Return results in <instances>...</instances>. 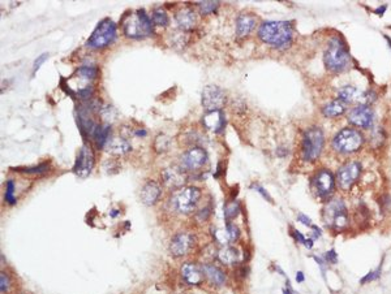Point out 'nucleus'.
<instances>
[{"label":"nucleus","instance_id":"obj_1","mask_svg":"<svg viewBox=\"0 0 391 294\" xmlns=\"http://www.w3.org/2000/svg\"><path fill=\"white\" fill-rule=\"evenodd\" d=\"M258 37L274 49H286L292 42V25L288 21H266L259 26Z\"/></svg>","mask_w":391,"mask_h":294},{"label":"nucleus","instance_id":"obj_2","mask_svg":"<svg viewBox=\"0 0 391 294\" xmlns=\"http://www.w3.org/2000/svg\"><path fill=\"white\" fill-rule=\"evenodd\" d=\"M326 68L333 73H342L351 63V56L347 46L340 40V38H331L323 55Z\"/></svg>","mask_w":391,"mask_h":294},{"label":"nucleus","instance_id":"obj_3","mask_svg":"<svg viewBox=\"0 0 391 294\" xmlns=\"http://www.w3.org/2000/svg\"><path fill=\"white\" fill-rule=\"evenodd\" d=\"M322 219L331 231L342 232L350 225V214L344 200L340 198L330 199L323 207Z\"/></svg>","mask_w":391,"mask_h":294},{"label":"nucleus","instance_id":"obj_4","mask_svg":"<svg viewBox=\"0 0 391 294\" xmlns=\"http://www.w3.org/2000/svg\"><path fill=\"white\" fill-rule=\"evenodd\" d=\"M364 143V135L354 128H344L335 134L333 140V149L338 154L351 155L359 151Z\"/></svg>","mask_w":391,"mask_h":294},{"label":"nucleus","instance_id":"obj_5","mask_svg":"<svg viewBox=\"0 0 391 294\" xmlns=\"http://www.w3.org/2000/svg\"><path fill=\"white\" fill-rule=\"evenodd\" d=\"M325 137L318 126H312L305 131L301 141V157L305 162H316L322 154Z\"/></svg>","mask_w":391,"mask_h":294},{"label":"nucleus","instance_id":"obj_6","mask_svg":"<svg viewBox=\"0 0 391 294\" xmlns=\"http://www.w3.org/2000/svg\"><path fill=\"white\" fill-rule=\"evenodd\" d=\"M153 20L147 16L146 12L144 9L137 11L136 13L129 14V17L124 21V34L128 38H144L149 37L153 34Z\"/></svg>","mask_w":391,"mask_h":294},{"label":"nucleus","instance_id":"obj_7","mask_svg":"<svg viewBox=\"0 0 391 294\" xmlns=\"http://www.w3.org/2000/svg\"><path fill=\"white\" fill-rule=\"evenodd\" d=\"M116 38V25L114 24L113 20L110 18H104L99 22V25L95 28L93 34L88 39L86 44L90 49H104V47L110 46L111 43L115 40Z\"/></svg>","mask_w":391,"mask_h":294},{"label":"nucleus","instance_id":"obj_8","mask_svg":"<svg viewBox=\"0 0 391 294\" xmlns=\"http://www.w3.org/2000/svg\"><path fill=\"white\" fill-rule=\"evenodd\" d=\"M201 190L196 186H185L180 189L172 198L173 209L180 214H190L201 199Z\"/></svg>","mask_w":391,"mask_h":294},{"label":"nucleus","instance_id":"obj_9","mask_svg":"<svg viewBox=\"0 0 391 294\" xmlns=\"http://www.w3.org/2000/svg\"><path fill=\"white\" fill-rule=\"evenodd\" d=\"M361 174V164L359 162H347L337 172L335 180L343 192H350L355 184L359 181Z\"/></svg>","mask_w":391,"mask_h":294},{"label":"nucleus","instance_id":"obj_10","mask_svg":"<svg viewBox=\"0 0 391 294\" xmlns=\"http://www.w3.org/2000/svg\"><path fill=\"white\" fill-rule=\"evenodd\" d=\"M335 176L331 173L330 169L321 168L316 174H314L312 185H313L314 192L317 193V197L321 199H329L335 192Z\"/></svg>","mask_w":391,"mask_h":294},{"label":"nucleus","instance_id":"obj_11","mask_svg":"<svg viewBox=\"0 0 391 294\" xmlns=\"http://www.w3.org/2000/svg\"><path fill=\"white\" fill-rule=\"evenodd\" d=\"M93 167H94V154H93L92 147L90 145H83L77 155L73 172L77 177L86 178L92 173Z\"/></svg>","mask_w":391,"mask_h":294},{"label":"nucleus","instance_id":"obj_12","mask_svg":"<svg viewBox=\"0 0 391 294\" xmlns=\"http://www.w3.org/2000/svg\"><path fill=\"white\" fill-rule=\"evenodd\" d=\"M207 154L202 147L193 146L181 155V168L185 171H199L206 164Z\"/></svg>","mask_w":391,"mask_h":294},{"label":"nucleus","instance_id":"obj_13","mask_svg":"<svg viewBox=\"0 0 391 294\" xmlns=\"http://www.w3.org/2000/svg\"><path fill=\"white\" fill-rule=\"evenodd\" d=\"M226 102L225 92L218 86L209 85L202 92V106L206 112L218 111Z\"/></svg>","mask_w":391,"mask_h":294},{"label":"nucleus","instance_id":"obj_14","mask_svg":"<svg viewBox=\"0 0 391 294\" xmlns=\"http://www.w3.org/2000/svg\"><path fill=\"white\" fill-rule=\"evenodd\" d=\"M373 111L366 104H359V106L354 107L350 111L347 116V120L352 124V125L357 126L361 129H369L373 125L374 119Z\"/></svg>","mask_w":391,"mask_h":294},{"label":"nucleus","instance_id":"obj_15","mask_svg":"<svg viewBox=\"0 0 391 294\" xmlns=\"http://www.w3.org/2000/svg\"><path fill=\"white\" fill-rule=\"evenodd\" d=\"M193 246H194V236L188 232H180V233L175 234L171 240V255L175 258L184 257L192 250Z\"/></svg>","mask_w":391,"mask_h":294},{"label":"nucleus","instance_id":"obj_16","mask_svg":"<svg viewBox=\"0 0 391 294\" xmlns=\"http://www.w3.org/2000/svg\"><path fill=\"white\" fill-rule=\"evenodd\" d=\"M162 180L168 188H181L188 181L187 171L181 167H170L162 172Z\"/></svg>","mask_w":391,"mask_h":294},{"label":"nucleus","instance_id":"obj_17","mask_svg":"<svg viewBox=\"0 0 391 294\" xmlns=\"http://www.w3.org/2000/svg\"><path fill=\"white\" fill-rule=\"evenodd\" d=\"M180 272L183 280H184L188 285H200L205 279L202 267L197 266L194 263H185L184 266L181 267Z\"/></svg>","mask_w":391,"mask_h":294},{"label":"nucleus","instance_id":"obj_18","mask_svg":"<svg viewBox=\"0 0 391 294\" xmlns=\"http://www.w3.org/2000/svg\"><path fill=\"white\" fill-rule=\"evenodd\" d=\"M202 124H204L205 128L214 131V133H222L226 126L225 114L222 112V109L206 112L202 117Z\"/></svg>","mask_w":391,"mask_h":294},{"label":"nucleus","instance_id":"obj_19","mask_svg":"<svg viewBox=\"0 0 391 294\" xmlns=\"http://www.w3.org/2000/svg\"><path fill=\"white\" fill-rule=\"evenodd\" d=\"M240 236L239 228L235 224L227 223L226 228H215L213 229V237L216 242L222 245H228L231 242H235Z\"/></svg>","mask_w":391,"mask_h":294},{"label":"nucleus","instance_id":"obj_20","mask_svg":"<svg viewBox=\"0 0 391 294\" xmlns=\"http://www.w3.org/2000/svg\"><path fill=\"white\" fill-rule=\"evenodd\" d=\"M141 200L146 206H154L162 195V188L156 181H147L141 189Z\"/></svg>","mask_w":391,"mask_h":294},{"label":"nucleus","instance_id":"obj_21","mask_svg":"<svg viewBox=\"0 0 391 294\" xmlns=\"http://www.w3.org/2000/svg\"><path fill=\"white\" fill-rule=\"evenodd\" d=\"M202 271H204V276L207 281L215 286H223L227 281V276H226L225 271L221 269L219 267L214 266V264H204Z\"/></svg>","mask_w":391,"mask_h":294},{"label":"nucleus","instance_id":"obj_22","mask_svg":"<svg viewBox=\"0 0 391 294\" xmlns=\"http://www.w3.org/2000/svg\"><path fill=\"white\" fill-rule=\"evenodd\" d=\"M175 18L176 24L181 30H192L197 25V14L190 8H184L179 11Z\"/></svg>","mask_w":391,"mask_h":294},{"label":"nucleus","instance_id":"obj_23","mask_svg":"<svg viewBox=\"0 0 391 294\" xmlns=\"http://www.w3.org/2000/svg\"><path fill=\"white\" fill-rule=\"evenodd\" d=\"M104 149H107V151H108L110 154L116 155V156H121V155L128 154V152L132 150V146H131V143L128 142L127 140H124V138L113 137L110 138Z\"/></svg>","mask_w":391,"mask_h":294},{"label":"nucleus","instance_id":"obj_24","mask_svg":"<svg viewBox=\"0 0 391 294\" xmlns=\"http://www.w3.org/2000/svg\"><path fill=\"white\" fill-rule=\"evenodd\" d=\"M365 98V94L355 86H344L338 92V99L342 100L344 104L347 103H356Z\"/></svg>","mask_w":391,"mask_h":294},{"label":"nucleus","instance_id":"obj_25","mask_svg":"<svg viewBox=\"0 0 391 294\" xmlns=\"http://www.w3.org/2000/svg\"><path fill=\"white\" fill-rule=\"evenodd\" d=\"M256 26V17L252 14H242L236 20V33L239 37H245L249 34Z\"/></svg>","mask_w":391,"mask_h":294},{"label":"nucleus","instance_id":"obj_26","mask_svg":"<svg viewBox=\"0 0 391 294\" xmlns=\"http://www.w3.org/2000/svg\"><path fill=\"white\" fill-rule=\"evenodd\" d=\"M218 259L221 260L223 264H235V263L239 262L240 259V253L236 247L232 246H225L223 248H221L218 252Z\"/></svg>","mask_w":391,"mask_h":294},{"label":"nucleus","instance_id":"obj_27","mask_svg":"<svg viewBox=\"0 0 391 294\" xmlns=\"http://www.w3.org/2000/svg\"><path fill=\"white\" fill-rule=\"evenodd\" d=\"M345 112V104L342 100L337 99L333 100V102L328 103L325 107L322 108L323 116L328 117V119H335V117L342 116Z\"/></svg>","mask_w":391,"mask_h":294},{"label":"nucleus","instance_id":"obj_28","mask_svg":"<svg viewBox=\"0 0 391 294\" xmlns=\"http://www.w3.org/2000/svg\"><path fill=\"white\" fill-rule=\"evenodd\" d=\"M110 133H111V126L101 125V124H99V126H98L97 130H95L94 135H93L98 150H102L106 147L107 142H108V140L111 138L110 137Z\"/></svg>","mask_w":391,"mask_h":294},{"label":"nucleus","instance_id":"obj_29","mask_svg":"<svg viewBox=\"0 0 391 294\" xmlns=\"http://www.w3.org/2000/svg\"><path fill=\"white\" fill-rule=\"evenodd\" d=\"M97 76H98V69L95 68V66L83 65L77 69V72H76V75L73 76V78L83 81L85 83L90 85L92 81H94L95 78H97Z\"/></svg>","mask_w":391,"mask_h":294},{"label":"nucleus","instance_id":"obj_30","mask_svg":"<svg viewBox=\"0 0 391 294\" xmlns=\"http://www.w3.org/2000/svg\"><path fill=\"white\" fill-rule=\"evenodd\" d=\"M240 212V206L239 202H236V200H232L231 203H227L225 207V219L227 220L228 223H230L231 220L235 219Z\"/></svg>","mask_w":391,"mask_h":294},{"label":"nucleus","instance_id":"obj_31","mask_svg":"<svg viewBox=\"0 0 391 294\" xmlns=\"http://www.w3.org/2000/svg\"><path fill=\"white\" fill-rule=\"evenodd\" d=\"M151 20L154 25L158 26H167L168 25V16H167L166 11L162 8L156 9L151 14Z\"/></svg>","mask_w":391,"mask_h":294},{"label":"nucleus","instance_id":"obj_32","mask_svg":"<svg viewBox=\"0 0 391 294\" xmlns=\"http://www.w3.org/2000/svg\"><path fill=\"white\" fill-rule=\"evenodd\" d=\"M171 145V140L170 137H167L164 134H159L158 137L156 138L154 141V149H156L157 152H164L167 150L170 149Z\"/></svg>","mask_w":391,"mask_h":294},{"label":"nucleus","instance_id":"obj_33","mask_svg":"<svg viewBox=\"0 0 391 294\" xmlns=\"http://www.w3.org/2000/svg\"><path fill=\"white\" fill-rule=\"evenodd\" d=\"M15 189L16 184L13 180H8L6 184V194H4V199L8 205H15L16 197H15Z\"/></svg>","mask_w":391,"mask_h":294},{"label":"nucleus","instance_id":"obj_34","mask_svg":"<svg viewBox=\"0 0 391 294\" xmlns=\"http://www.w3.org/2000/svg\"><path fill=\"white\" fill-rule=\"evenodd\" d=\"M197 7L202 14H210L216 11L219 3L218 2H197Z\"/></svg>","mask_w":391,"mask_h":294},{"label":"nucleus","instance_id":"obj_35","mask_svg":"<svg viewBox=\"0 0 391 294\" xmlns=\"http://www.w3.org/2000/svg\"><path fill=\"white\" fill-rule=\"evenodd\" d=\"M21 172H25V173H29V174H39V173H44V172L49 171V166L47 164H40V166L38 167H32V168H24V169H20Z\"/></svg>","mask_w":391,"mask_h":294},{"label":"nucleus","instance_id":"obj_36","mask_svg":"<svg viewBox=\"0 0 391 294\" xmlns=\"http://www.w3.org/2000/svg\"><path fill=\"white\" fill-rule=\"evenodd\" d=\"M292 234H293V237H295V240L297 241V242L302 243V245H305L308 248H311L312 246H313V241L312 240H307V238L302 236L301 233H300L299 231H295V229H292Z\"/></svg>","mask_w":391,"mask_h":294},{"label":"nucleus","instance_id":"obj_37","mask_svg":"<svg viewBox=\"0 0 391 294\" xmlns=\"http://www.w3.org/2000/svg\"><path fill=\"white\" fill-rule=\"evenodd\" d=\"M380 272H381V269H376V271L369 272V274L366 275L365 277H362L361 279V284H366V283H369V281H373V280H376V279H378V276L381 275Z\"/></svg>","mask_w":391,"mask_h":294},{"label":"nucleus","instance_id":"obj_38","mask_svg":"<svg viewBox=\"0 0 391 294\" xmlns=\"http://www.w3.org/2000/svg\"><path fill=\"white\" fill-rule=\"evenodd\" d=\"M0 281H2V284H0V289H2V291H7L9 288V279H8V275L6 274V272H2V275H0Z\"/></svg>","mask_w":391,"mask_h":294},{"label":"nucleus","instance_id":"obj_39","mask_svg":"<svg viewBox=\"0 0 391 294\" xmlns=\"http://www.w3.org/2000/svg\"><path fill=\"white\" fill-rule=\"evenodd\" d=\"M49 59V54H42L39 57H38L37 60L34 61V65H33V73H35V72L38 71V69L40 68V65L45 63V61Z\"/></svg>","mask_w":391,"mask_h":294},{"label":"nucleus","instance_id":"obj_40","mask_svg":"<svg viewBox=\"0 0 391 294\" xmlns=\"http://www.w3.org/2000/svg\"><path fill=\"white\" fill-rule=\"evenodd\" d=\"M337 259H338V255L337 253H335V250H330V252H328V254H326V262L331 263V264H335V263H337Z\"/></svg>","mask_w":391,"mask_h":294},{"label":"nucleus","instance_id":"obj_41","mask_svg":"<svg viewBox=\"0 0 391 294\" xmlns=\"http://www.w3.org/2000/svg\"><path fill=\"white\" fill-rule=\"evenodd\" d=\"M254 189H256V192H258L259 194H261L262 197L265 198V199H268L269 202H271V197H270V195L268 194V192H266V190H265V189L262 188V186H259V185H256V186H254Z\"/></svg>","mask_w":391,"mask_h":294},{"label":"nucleus","instance_id":"obj_42","mask_svg":"<svg viewBox=\"0 0 391 294\" xmlns=\"http://www.w3.org/2000/svg\"><path fill=\"white\" fill-rule=\"evenodd\" d=\"M299 220L302 224H304V225H308V227L313 225V224H312V220L309 219V217L305 216V215H299Z\"/></svg>","mask_w":391,"mask_h":294},{"label":"nucleus","instance_id":"obj_43","mask_svg":"<svg viewBox=\"0 0 391 294\" xmlns=\"http://www.w3.org/2000/svg\"><path fill=\"white\" fill-rule=\"evenodd\" d=\"M296 280L297 283H302V281H304V275H302V272H297Z\"/></svg>","mask_w":391,"mask_h":294},{"label":"nucleus","instance_id":"obj_44","mask_svg":"<svg viewBox=\"0 0 391 294\" xmlns=\"http://www.w3.org/2000/svg\"><path fill=\"white\" fill-rule=\"evenodd\" d=\"M135 134L138 135V137H145L146 135V130H137Z\"/></svg>","mask_w":391,"mask_h":294},{"label":"nucleus","instance_id":"obj_45","mask_svg":"<svg viewBox=\"0 0 391 294\" xmlns=\"http://www.w3.org/2000/svg\"><path fill=\"white\" fill-rule=\"evenodd\" d=\"M285 294H291L290 290H285Z\"/></svg>","mask_w":391,"mask_h":294},{"label":"nucleus","instance_id":"obj_46","mask_svg":"<svg viewBox=\"0 0 391 294\" xmlns=\"http://www.w3.org/2000/svg\"><path fill=\"white\" fill-rule=\"evenodd\" d=\"M190 294H205V293H199V291H197V293H190Z\"/></svg>","mask_w":391,"mask_h":294}]
</instances>
